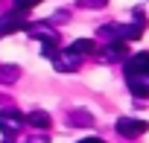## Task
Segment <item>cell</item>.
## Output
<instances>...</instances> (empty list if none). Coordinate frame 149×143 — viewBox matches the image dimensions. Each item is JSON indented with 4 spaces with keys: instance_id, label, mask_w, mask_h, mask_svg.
I'll return each mask as SVG.
<instances>
[{
    "instance_id": "obj_10",
    "label": "cell",
    "mask_w": 149,
    "mask_h": 143,
    "mask_svg": "<svg viewBox=\"0 0 149 143\" xmlns=\"http://www.w3.org/2000/svg\"><path fill=\"white\" fill-rule=\"evenodd\" d=\"M18 76H21V70H18V67H6V64L0 67V82H15Z\"/></svg>"
},
{
    "instance_id": "obj_1",
    "label": "cell",
    "mask_w": 149,
    "mask_h": 143,
    "mask_svg": "<svg viewBox=\"0 0 149 143\" xmlns=\"http://www.w3.org/2000/svg\"><path fill=\"white\" fill-rule=\"evenodd\" d=\"M126 82H129V91L134 99H146L149 96V53H137L132 56L126 64Z\"/></svg>"
},
{
    "instance_id": "obj_11",
    "label": "cell",
    "mask_w": 149,
    "mask_h": 143,
    "mask_svg": "<svg viewBox=\"0 0 149 143\" xmlns=\"http://www.w3.org/2000/svg\"><path fill=\"white\" fill-rule=\"evenodd\" d=\"M12 3H15L18 9H32L35 3H41V0H12Z\"/></svg>"
},
{
    "instance_id": "obj_13",
    "label": "cell",
    "mask_w": 149,
    "mask_h": 143,
    "mask_svg": "<svg viewBox=\"0 0 149 143\" xmlns=\"http://www.w3.org/2000/svg\"><path fill=\"white\" fill-rule=\"evenodd\" d=\"M79 143H105V140H100V137H85V140H79Z\"/></svg>"
},
{
    "instance_id": "obj_12",
    "label": "cell",
    "mask_w": 149,
    "mask_h": 143,
    "mask_svg": "<svg viewBox=\"0 0 149 143\" xmlns=\"http://www.w3.org/2000/svg\"><path fill=\"white\" fill-rule=\"evenodd\" d=\"M105 3H108V0H82L79 6H105Z\"/></svg>"
},
{
    "instance_id": "obj_2",
    "label": "cell",
    "mask_w": 149,
    "mask_h": 143,
    "mask_svg": "<svg viewBox=\"0 0 149 143\" xmlns=\"http://www.w3.org/2000/svg\"><path fill=\"white\" fill-rule=\"evenodd\" d=\"M26 126V117L15 108H3L0 111V131H3V137H15L21 128Z\"/></svg>"
},
{
    "instance_id": "obj_6",
    "label": "cell",
    "mask_w": 149,
    "mask_h": 143,
    "mask_svg": "<svg viewBox=\"0 0 149 143\" xmlns=\"http://www.w3.org/2000/svg\"><path fill=\"white\" fill-rule=\"evenodd\" d=\"M100 56H102L105 61H123V58H129V50H126V44H123L120 38H114V41H108L105 47H100Z\"/></svg>"
},
{
    "instance_id": "obj_15",
    "label": "cell",
    "mask_w": 149,
    "mask_h": 143,
    "mask_svg": "<svg viewBox=\"0 0 149 143\" xmlns=\"http://www.w3.org/2000/svg\"><path fill=\"white\" fill-rule=\"evenodd\" d=\"M3 143H12V137H6V140H3Z\"/></svg>"
},
{
    "instance_id": "obj_7",
    "label": "cell",
    "mask_w": 149,
    "mask_h": 143,
    "mask_svg": "<svg viewBox=\"0 0 149 143\" xmlns=\"http://www.w3.org/2000/svg\"><path fill=\"white\" fill-rule=\"evenodd\" d=\"M70 53H76V56H97L100 47H97L94 41H88V38H79V41L70 44Z\"/></svg>"
},
{
    "instance_id": "obj_9",
    "label": "cell",
    "mask_w": 149,
    "mask_h": 143,
    "mask_svg": "<svg viewBox=\"0 0 149 143\" xmlns=\"http://www.w3.org/2000/svg\"><path fill=\"white\" fill-rule=\"evenodd\" d=\"M67 123H70V126H76V128H79V126H82V128H91V126H94V117H91L88 111L79 108V111H73V114L67 117Z\"/></svg>"
},
{
    "instance_id": "obj_5",
    "label": "cell",
    "mask_w": 149,
    "mask_h": 143,
    "mask_svg": "<svg viewBox=\"0 0 149 143\" xmlns=\"http://www.w3.org/2000/svg\"><path fill=\"white\" fill-rule=\"evenodd\" d=\"M146 128H149L146 120H134V117H120L117 120V134H123V137H137Z\"/></svg>"
},
{
    "instance_id": "obj_14",
    "label": "cell",
    "mask_w": 149,
    "mask_h": 143,
    "mask_svg": "<svg viewBox=\"0 0 149 143\" xmlns=\"http://www.w3.org/2000/svg\"><path fill=\"white\" fill-rule=\"evenodd\" d=\"M29 143H47V137H35V140H29Z\"/></svg>"
},
{
    "instance_id": "obj_3",
    "label": "cell",
    "mask_w": 149,
    "mask_h": 143,
    "mask_svg": "<svg viewBox=\"0 0 149 143\" xmlns=\"http://www.w3.org/2000/svg\"><path fill=\"white\" fill-rule=\"evenodd\" d=\"M26 15H29V9H12V12H6L3 18H0V35H9V32H18V29H26L29 26V21H26Z\"/></svg>"
},
{
    "instance_id": "obj_4",
    "label": "cell",
    "mask_w": 149,
    "mask_h": 143,
    "mask_svg": "<svg viewBox=\"0 0 149 143\" xmlns=\"http://www.w3.org/2000/svg\"><path fill=\"white\" fill-rule=\"evenodd\" d=\"M26 32H29L32 38H38L44 47H56V44H58V29H53L50 21H44V24H29Z\"/></svg>"
},
{
    "instance_id": "obj_8",
    "label": "cell",
    "mask_w": 149,
    "mask_h": 143,
    "mask_svg": "<svg viewBox=\"0 0 149 143\" xmlns=\"http://www.w3.org/2000/svg\"><path fill=\"white\" fill-rule=\"evenodd\" d=\"M24 117H26V123L35 126V128H50V123H53L47 111H29V114H24Z\"/></svg>"
}]
</instances>
